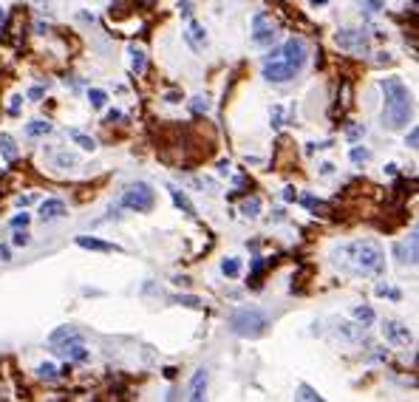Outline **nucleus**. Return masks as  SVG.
Instances as JSON below:
<instances>
[{"label":"nucleus","mask_w":419,"mask_h":402,"mask_svg":"<svg viewBox=\"0 0 419 402\" xmlns=\"http://www.w3.org/2000/svg\"><path fill=\"white\" fill-rule=\"evenodd\" d=\"M306 57H309V48H306L303 40L300 37H289L280 48L266 54V60H263V77L269 79V82H278V85L292 82L303 71Z\"/></svg>","instance_id":"1"},{"label":"nucleus","mask_w":419,"mask_h":402,"mask_svg":"<svg viewBox=\"0 0 419 402\" xmlns=\"http://www.w3.org/2000/svg\"><path fill=\"white\" fill-rule=\"evenodd\" d=\"M337 263L349 275H380L385 269V252L377 241H351V244H343L337 249Z\"/></svg>","instance_id":"2"},{"label":"nucleus","mask_w":419,"mask_h":402,"mask_svg":"<svg viewBox=\"0 0 419 402\" xmlns=\"http://www.w3.org/2000/svg\"><path fill=\"white\" fill-rule=\"evenodd\" d=\"M385 96V108H383V128L388 131H402L408 128L411 116H414V99H411L408 85L400 77H385L380 82Z\"/></svg>","instance_id":"3"},{"label":"nucleus","mask_w":419,"mask_h":402,"mask_svg":"<svg viewBox=\"0 0 419 402\" xmlns=\"http://www.w3.org/2000/svg\"><path fill=\"white\" fill-rule=\"evenodd\" d=\"M229 332L235 334V337H244V340H255V337H261L266 332V326H269V315L261 312V309L255 306H244V309H235L232 315H229Z\"/></svg>","instance_id":"4"},{"label":"nucleus","mask_w":419,"mask_h":402,"mask_svg":"<svg viewBox=\"0 0 419 402\" xmlns=\"http://www.w3.org/2000/svg\"><path fill=\"white\" fill-rule=\"evenodd\" d=\"M153 204H156V190H153L148 182H133V184L125 187L122 207L136 210V212H148V210H153Z\"/></svg>","instance_id":"5"},{"label":"nucleus","mask_w":419,"mask_h":402,"mask_svg":"<svg viewBox=\"0 0 419 402\" xmlns=\"http://www.w3.org/2000/svg\"><path fill=\"white\" fill-rule=\"evenodd\" d=\"M280 34V26L266 14V11H258L252 17V43L255 45H272Z\"/></svg>","instance_id":"6"},{"label":"nucleus","mask_w":419,"mask_h":402,"mask_svg":"<svg viewBox=\"0 0 419 402\" xmlns=\"http://www.w3.org/2000/svg\"><path fill=\"white\" fill-rule=\"evenodd\" d=\"M334 43L349 54H368V34L363 28H340L334 34Z\"/></svg>","instance_id":"7"},{"label":"nucleus","mask_w":419,"mask_h":402,"mask_svg":"<svg viewBox=\"0 0 419 402\" xmlns=\"http://www.w3.org/2000/svg\"><path fill=\"white\" fill-rule=\"evenodd\" d=\"M383 337L391 343V346H397V349H402V346H411V343H414V334H411V329H408L405 323H397V320H385Z\"/></svg>","instance_id":"8"},{"label":"nucleus","mask_w":419,"mask_h":402,"mask_svg":"<svg viewBox=\"0 0 419 402\" xmlns=\"http://www.w3.org/2000/svg\"><path fill=\"white\" fill-rule=\"evenodd\" d=\"M184 40H187V45H190L193 51H201L204 45H207V31H204V26L201 23H196V20H187V31H184Z\"/></svg>","instance_id":"9"},{"label":"nucleus","mask_w":419,"mask_h":402,"mask_svg":"<svg viewBox=\"0 0 419 402\" xmlns=\"http://www.w3.org/2000/svg\"><path fill=\"white\" fill-rule=\"evenodd\" d=\"M54 351H57V354H62L65 360H77V363L88 357V351L82 349V340H65V343H57V346H54Z\"/></svg>","instance_id":"10"},{"label":"nucleus","mask_w":419,"mask_h":402,"mask_svg":"<svg viewBox=\"0 0 419 402\" xmlns=\"http://www.w3.org/2000/svg\"><path fill=\"white\" fill-rule=\"evenodd\" d=\"M394 255L400 258V263H417V235H411L408 241H400V244L394 246Z\"/></svg>","instance_id":"11"},{"label":"nucleus","mask_w":419,"mask_h":402,"mask_svg":"<svg viewBox=\"0 0 419 402\" xmlns=\"http://www.w3.org/2000/svg\"><path fill=\"white\" fill-rule=\"evenodd\" d=\"M65 215V201L62 199H45L40 204V218L43 221H54V218H62Z\"/></svg>","instance_id":"12"},{"label":"nucleus","mask_w":419,"mask_h":402,"mask_svg":"<svg viewBox=\"0 0 419 402\" xmlns=\"http://www.w3.org/2000/svg\"><path fill=\"white\" fill-rule=\"evenodd\" d=\"M204 391H207V368H199L190 380V400L193 402L204 400Z\"/></svg>","instance_id":"13"},{"label":"nucleus","mask_w":419,"mask_h":402,"mask_svg":"<svg viewBox=\"0 0 419 402\" xmlns=\"http://www.w3.org/2000/svg\"><path fill=\"white\" fill-rule=\"evenodd\" d=\"M77 244L82 249H94V252H119L116 244H108V241H99V238H88V235H79Z\"/></svg>","instance_id":"14"},{"label":"nucleus","mask_w":419,"mask_h":402,"mask_svg":"<svg viewBox=\"0 0 419 402\" xmlns=\"http://www.w3.org/2000/svg\"><path fill=\"white\" fill-rule=\"evenodd\" d=\"M65 340H82V334H79L74 326H60V329H54V332L48 334V343H51V346L65 343Z\"/></svg>","instance_id":"15"},{"label":"nucleus","mask_w":419,"mask_h":402,"mask_svg":"<svg viewBox=\"0 0 419 402\" xmlns=\"http://www.w3.org/2000/svg\"><path fill=\"white\" fill-rule=\"evenodd\" d=\"M0 153H3V159H6V162H14V156H17L14 139H11L9 133H0Z\"/></svg>","instance_id":"16"},{"label":"nucleus","mask_w":419,"mask_h":402,"mask_svg":"<svg viewBox=\"0 0 419 402\" xmlns=\"http://www.w3.org/2000/svg\"><path fill=\"white\" fill-rule=\"evenodd\" d=\"M360 3V11L363 14H368V17H374V14H380L385 6V0H357Z\"/></svg>","instance_id":"17"},{"label":"nucleus","mask_w":419,"mask_h":402,"mask_svg":"<svg viewBox=\"0 0 419 402\" xmlns=\"http://www.w3.org/2000/svg\"><path fill=\"white\" fill-rule=\"evenodd\" d=\"M170 196H173V204L179 207L182 212H187V215H196V210H193V204L187 201V196H184L182 190H170Z\"/></svg>","instance_id":"18"},{"label":"nucleus","mask_w":419,"mask_h":402,"mask_svg":"<svg viewBox=\"0 0 419 402\" xmlns=\"http://www.w3.org/2000/svg\"><path fill=\"white\" fill-rule=\"evenodd\" d=\"M48 131H51V122H45V119H34L26 125V136H43Z\"/></svg>","instance_id":"19"},{"label":"nucleus","mask_w":419,"mask_h":402,"mask_svg":"<svg viewBox=\"0 0 419 402\" xmlns=\"http://www.w3.org/2000/svg\"><path fill=\"white\" fill-rule=\"evenodd\" d=\"M221 272H224L227 278H238V275H241V261H238V258H224V261H221Z\"/></svg>","instance_id":"20"},{"label":"nucleus","mask_w":419,"mask_h":402,"mask_svg":"<svg viewBox=\"0 0 419 402\" xmlns=\"http://www.w3.org/2000/svg\"><path fill=\"white\" fill-rule=\"evenodd\" d=\"M68 136H71L74 142H77V145H79L82 150H94V148H96V142L91 139V136H85V133H79L77 128H71V131H68Z\"/></svg>","instance_id":"21"},{"label":"nucleus","mask_w":419,"mask_h":402,"mask_svg":"<svg viewBox=\"0 0 419 402\" xmlns=\"http://www.w3.org/2000/svg\"><path fill=\"white\" fill-rule=\"evenodd\" d=\"M88 102H91V108H105L108 105V94H105L102 88H91L88 91Z\"/></svg>","instance_id":"22"},{"label":"nucleus","mask_w":419,"mask_h":402,"mask_svg":"<svg viewBox=\"0 0 419 402\" xmlns=\"http://www.w3.org/2000/svg\"><path fill=\"white\" fill-rule=\"evenodd\" d=\"M173 303H179V306H190V309H204V300L196 295H176Z\"/></svg>","instance_id":"23"},{"label":"nucleus","mask_w":419,"mask_h":402,"mask_svg":"<svg viewBox=\"0 0 419 402\" xmlns=\"http://www.w3.org/2000/svg\"><path fill=\"white\" fill-rule=\"evenodd\" d=\"M131 68H133V74H142V71H145V51L136 48V45L131 48Z\"/></svg>","instance_id":"24"},{"label":"nucleus","mask_w":419,"mask_h":402,"mask_svg":"<svg viewBox=\"0 0 419 402\" xmlns=\"http://www.w3.org/2000/svg\"><path fill=\"white\" fill-rule=\"evenodd\" d=\"M37 374H40V380H45V383H54V380L60 377V371H57V366H51V363H43V366L37 368Z\"/></svg>","instance_id":"25"},{"label":"nucleus","mask_w":419,"mask_h":402,"mask_svg":"<svg viewBox=\"0 0 419 402\" xmlns=\"http://www.w3.org/2000/svg\"><path fill=\"white\" fill-rule=\"evenodd\" d=\"M354 317H357L363 326H371V323H374V309H371V306H357V309H354Z\"/></svg>","instance_id":"26"},{"label":"nucleus","mask_w":419,"mask_h":402,"mask_svg":"<svg viewBox=\"0 0 419 402\" xmlns=\"http://www.w3.org/2000/svg\"><path fill=\"white\" fill-rule=\"evenodd\" d=\"M258 210H261V201L255 199V196H252V199H246L244 204H241V212H244L246 218H255V215H258Z\"/></svg>","instance_id":"27"},{"label":"nucleus","mask_w":419,"mask_h":402,"mask_svg":"<svg viewBox=\"0 0 419 402\" xmlns=\"http://www.w3.org/2000/svg\"><path fill=\"white\" fill-rule=\"evenodd\" d=\"M297 397H300V400H309V402H320V394L314 391L312 385H297Z\"/></svg>","instance_id":"28"},{"label":"nucleus","mask_w":419,"mask_h":402,"mask_svg":"<svg viewBox=\"0 0 419 402\" xmlns=\"http://www.w3.org/2000/svg\"><path fill=\"white\" fill-rule=\"evenodd\" d=\"M190 108L196 111V114H207V111H210V99H207V96H193Z\"/></svg>","instance_id":"29"},{"label":"nucleus","mask_w":419,"mask_h":402,"mask_svg":"<svg viewBox=\"0 0 419 402\" xmlns=\"http://www.w3.org/2000/svg\"><path fill=\"white\" fill-rule=\"evenodd\" d=\"M368 156H371V153H368L366 148H354L351 150V162H357V165L360 162H368Z\"/></svg>","instance_id":"30"},{"label":"nucleus","mask_w":419,"mask_h":402,"mask_svg":"<svg viewBox=\"0 0 419 402\" xmlns=\"http://www.w3.org/2000/svg\"><path fill=\"white\" fill-rule=\"evenodd\" d=\"M11 227H14V229L28 227V212H23V215H14V218H11Z\"/></svg>","instance_id":"31"},{"label":"nucleus","mask_w":419,"mask_h":402,"mask_svg":"<svg viewBox=\"0 0 419 402\" xmlns=\"http://www.w3.org/2000/svg\"><path fill=\"white\" fill-rule=\"evenodd\" d=\"M405 145H408V148H417V145H419V128H411V133H408V139H405Z\"/></svg>","instance_id":"32"},{"label":"nucleus","mask_w":419,"mask_h":402,"mask_svg":"<svg viewBox=\"0 0 419 402\" xmlns=\"http://www.w3.org/2000/svg\"><path fill=\"white\" fill-rule=\"evenodd\" d=\"M179 14H182L184 20H190V14H193V9H190V0H182V3H179Z\"/></svg>","instance_id":"33"},{"label":"nucleus","mask_w":419,"mask_h":402,"mask_svg":"<svg viewBox=\"0 0 419 402\" xmlns=\"http://www.w3.org/2000/svg\"><path fill=\"white\" fill-rule=\"evenodd\" d=\"M57 165H77V156H71V153H60V156H57Z\"/></svg>","instance_id":"34"},{"label":"nucleus","mask_w":419,"mask_h":402,"mask_svg":"<svg viewBox=\"0 0 419 402\" xmlns=\"http://www.w3.org/2000/svg\"><path fill=\"white\" fill-rule=\"evenodd\" d=\"M14 244H17V246H26V244H28V232H26V229L14 235Z\"/></svg>","instance_id":"35"},{"label":"nucleus","mask_w":419,"mask_h":402,"mask_svg":"<svg viewBox=\"0 0 419 402\" xmlns=\"http://www.w3.org/2000/svg\"><path fill=\"white\" fill-rule=\"evenodd\" d=\"M366 133V128H351L349 131V139H357V136H363Z\"/></svg>","instance_id":"36"},{"label":"nucleus","mask_w":419,"mask_h":402,"mask_svg":"<svg viewBox=\"0 0 419 402\" xmlns=\"http://www.w3.org/2000/svg\"><path fill=\"white\" fill-rule=\"evenodd\" d=\"M283 199H286V201H295V187H286V190H283Z\"/></svg>","instance_id":"37"},{"label":"nucleus","mask_w":419,"mask_h":402,"mask_svg":"<svg viewBox=\"0 0 419 402\" xmlns=\"http://www.w3.org/2000/svg\"><path fill=\"white\" fill-rule=\"evenodd\" d=\"M28 96H31V99H40V96H43V88H31V91H28Z\"/></svg>","instance_id":"38"},{"label":"nucleus","mask_w":419,"mask_h":402,"mask_svg":"<svg viewBox=\"0 0 419 402\" xmlns=\"http://www.w3.org/2000/svg\"><path fill=\"white\" fill-rule=\"evenodd\" d=\"M17 108H20V96H14V99H11V105H9V111H11V114H17Z\"/></svg>","instance_id":"39"},{"label":"nucleus","mask_w":419,"mask_h":402,"mask_svg":"<svg viewBox=\"0 0 419 402\" xmlns=\"http://www.w3.org/2000/svg\"><path fill=\"white\" fill-rule=\"evenodd\" d=\"M11 255H9V246H0V261H9Z\"/></svg>","instance_id":"40"},{"label":"nucleus","mask_w":419,"mask_h":402,"mask_svg":"<svg viewBox=\"0 0 419 402\" xmlns=\"http://www.w3.org/2000/svg\"><path fill=\"white\" fill-rule=\"evenodd\" d=\"M31 201H34V196H20L17 204H23V207H26V204H31Z\"/></svg>","instance_id":"41"},{"label":"nucleus","mask_w":419,"mask_h":402,"mask_svg":"<svg viewBox=\"0 0 419 402\" xmlns=\"http://www.w3.org/2000/svg\"><path fill=\"white\" fill-rule=\"evenodd\" d=\"M303 204H306V207H312V210H314V207H317V201H314L312 196H306V199H303Z\"/></svg>","instance_id":"42"},{"label":"nucleus","mask_w":419,"mask_h":402,"mask_svg":"<svg viewBox=\"0 0 419 402\" xmlns=\"http://www.w3.org/2000/svg\"><path fill=\"white\" fill-rule=\"evenodd\" d=\"M165 99H167V102H182V96H179V94H167Z\"/></svg>","instance_id":"43"},{"label":"nucleus","mask_w":419,"mask_h":402,"mask_svg":"<svg viewBox=\"0 0 419 402\" xmlns=\"http://www.w3.org/2000/svg\"><path fill=\"white\" fill-rule=\"evenodd\" d=\"M3 23H6V9L0 6V26H3Z\"/></svg>","instance_id":"44"},{"label":"nucleus","mask_w":419,"mask_h":402,"mask_svg":"<svg viewBox=\"0 0 419 402\" xmlns=\"http://www.w3.org/2000/svg\"><path fill=\"white\" fill-rule=\"evenodd\" d=\"M312 3H314V6H323L326 0H312Z\"/></svg>","instance_id":"45"}]
</instances>
